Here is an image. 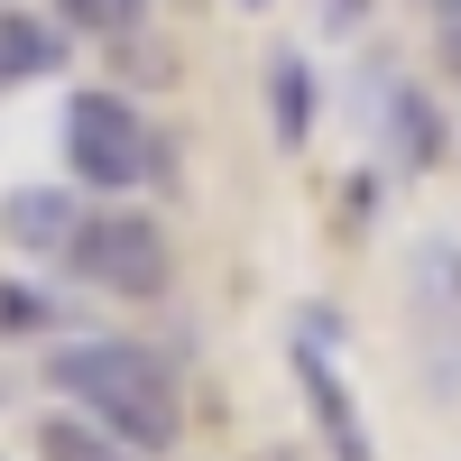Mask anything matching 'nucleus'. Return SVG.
Returning a JSON list of instances; mask_svg holds the SVG:
<instances>
[{"mask_svg":"<svg viewBox=\"0 0 461 461\" xmlns=\"http://www.w3.org/2000/svg\"><path fill=\"white\" fill-rule=\"evenodd\" d=\"M443 74L461 84V28H443Z\"/></svg>","mask_w":461,"mask_h":461,"instance_id":"nucleus-16","label":"nucleus"},{"mask_svg":"<svg viewBox=\"0 0 461 461\" xmlns=\"http://www.w3.org/2000/svg\"><path fill=\"white\" fill-rule=\"evenodd\" d=\"M65 167H74V185L102 194V203L139 194V185H176V176H185V167H176V139L148 121L139 93H121V84L65 93Z\"/></svg>","mask_w":461,"mask_h":461,"instance_id":"nucleus-2","label":"nucleus"},{"mask_svg":"<svg viewBox=\"0 0 461 461\" xmlns=\"http://www.w3.org/2000/svg\"><path fill=\"white\" fill-rule=\"evenodd\" d=\"M369 10H378V0H323V28H332V37H351Z\"/></svg>","mask_w":461,"mask_h":461,"instance_id":"nucleus-14","label":"nucleus"},{"mask_svg":"<svg viewBox=\"0 0 461 461\" xmlns=\"http://www.w3.org/2000/svg\"><path fill=\"white\" fill-rule=\"evenodd\" d=\"M65 37H93V47H121V37L158 28V0H47Z\"/></svg>","mask_w":461,"mask_h":461,"instance_id":"nucleus-10","label":"nucleus"},{"mask_svg":"<svg viewBox=\"0 0 461 461\" xmlns=\"http://www.w3.org/2000/svg\"><path fill=\"white\" fill-rule=\"evenodd\" d=\"M102 56H111V84H121V93H148V84H176V56H167L158 37H148V28H139V37H121V47H102Z\"/></svg>","mask_w":461,"mask_h":461,"instance_id":"nucleus-13","label":"nucleus"},{"mask_svg":"<svg viewBox=\"0 0 461 461\" xmlns=\"http://www.w3.org/2000/svg\"><path fill=\"white\" fill-rule=\"evenodd\" d=\"M378 148H388L397 176H434L452 158V121L425 84H406V74H378Z\"/></svg>","mask_w":461,"mask_h":461,"instance_id":"nucleus-6","label":"nucleus"},{"mask_svg":"<svg viewBox=\"0 0 461 461\" xmlns=\"http://www.w3.org/2000/svg\"><path fill=\"white\" fill-rule=\"evenodd\" d=\"M47 388L74 415H93L102 434H121L139 461H158V452L185 443V388H176V360L158 351V341H121V332L56 341Z\"/></svg>","mask_w":461,"mask_h":461,"instance_id":"nucleus-1","label":"nucleus"},{"mask_svg":"<svg viewBox=\"0 0 461 461\" xmlns=\"http://www.w3.org/2000/svg\"><path fill=\"white\" fill-rule=\"evenodd\" d=\"M415 10H425L434 28H461V0H415Z\"/></svg>","mask_w":461,"mask_h":461,"instance_id":"nucleus-15","label":"nucleus"},{"mask_svg":"<svg viewBox=\"0 0 461 461\" xmlns=\"http://www.w3.org/2000/svg\"><path fill=\"white\" fill-rule=\"evenodd\" d=\"M332 341H341V323L323 314H295V341H286V369H295V388H304V415H314V434H323V452L332 461H378L369 452V425H360V406H351V388H341V369H332Z\"/></svg>","mask_w":461,"mask_h":461,"instance_id":"nucleus-5","label":"nucleus"},{"mask_svg":"<svg viewBox=\"0 0 461 461\" xmlns=\"http://www.w3.org/2000/svg\"><path fill=\"white\" fill-rule=\"evenodd\" d=\"M240 10H267V0H240Z\"/></svg>","mask_w":461,"mask_h":461,"instance_id":"nucleus-17","label":"nucleus"},{"mask_svg":"<svg viewBox=\"0 0 461 461\" xmlns=\"http://www.w3.org/2000/svg\"><path fill=\"white\" fill-rule=\"evenodd\" d=\"M406 341L425 360V388L461 397V240H415V258H406Z\"/></svg>","mask_w":461,"mask_h":461,"instance_id":"nucleus-4","label":"nucleus"},{"mask_svg":"<svg viewBox=\"0 0 461 461\" xmlns=\"http://www.w3.org/2000/svg\"><path fill=\"white\" fill-rule=\"evenodd\" d=\"M74 230H84V194L74 185H19V194H0V240L37 267H65Z\"/></svg>","mask_w":461,"mask_h":461,"instance_id":"nucleus-7","label":"nucleus"},{"mask_svg":"<svg viewBox=\"0 0 461 461\" xmlns=\"http://www.w3.org/2000/svg\"><path fill=\"white\" fill-rule=\"evenodd\" d=\"M65 267L84 277L93 295H121V304H158L176 286V240L158 212H130V203H102L84 212V230H74Z\"/></svg>","mask_w":461,"mask_h":461,"instance_id":"nucleus-3","label":"nucleus"},{"mask_svg":"<svg viewBox=\"0 0 461 461\" xmlns=\"http://www.w3.org/2000/svg\"><path fill=\"white\" fill-rule=\"evenodd\" d=\"M37 332H65V295L37 277H0V341H37Z\"/></svg>","mask_w":461,"mask_h":461,"instance_id":"nucleus-12","label":"nucleus"},{"mask_svg":"<svg viewBox=\"0 0 461 461\" xmlns=\"http://www.w3.org/2000/svg\"><path fill=\"white\" fill-rule=\"evenodd\" d=\"M0 397H10V388H0Z\"/></svg>","mask_w":461,"mask_h":461,"instance_id":"nucleus-18","label":"nucleus"},{"mask_svg":"<svg viewBox=\"0 0 461 461\" xmlns=\"http://www.w3.org/2000/svg\"><path fill=\"white\" fill-rule=\"evenodd\" d=\"M37 461H139V452L121 434H102L93 415L65 406V415H37Z\"/></svg>","mask_w":461,"mask_h":461,"instance_id":"nucleus-11","label":"nucleus"},{"mask_svg":"<svg viewBox=\"0 0 461 461\" xmlns=\"http://www.w3.org/2000/svg\"><path fill=\"white\" fill-rule=\"evenodd\" d=\"M258 84H267V130H277V148L295 158L304 139H314V111H323V84H314V65H304L295 47H277L258 65Z\"/></svg>","mask_w":461,"mask_h":461,"instance_id":"nucleus-8","label":"nucleus"},{"mask_svg":"<svg viewBox=\"0 0 461 461\" xmlns=\"http://www.w3.org/2000/svg\"><path fill=\"white\" fill-rule=\"evenodd\" d=\"M277 461H286V452H277Z\"/></svg>","mask_w":461,"mask_h":461,"instance_id":"nucleus-19","label":"nucleus"},{"mask_svg":"<svg viewBox=\"0 0 461 461\" xmlns=\"http://www.w3.org/2000/svg\"><path fill=\"white\" fill-rule=\"evenodd\" d=\"M65 47H74V37L56 28V10L37 19V10H10V0H0V84H37V74H56Z\"/></svg>","mask_w":461,"mask_h":461,"instance_id":"nucleus-9","label":"nucleus"}]
</instances>
